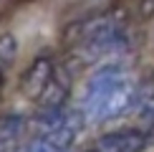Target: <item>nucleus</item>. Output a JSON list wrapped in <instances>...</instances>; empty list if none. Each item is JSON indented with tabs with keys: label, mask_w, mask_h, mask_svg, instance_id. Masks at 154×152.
Wrapping results in <instances>:
<instances>
[{
	"label": "nucleus",
	"mask_w": 154,
	"mask_h": 152,
	"mask_svg": "<svg viewBox=\"0 0 154 152\" xmlns=\"http://www.w3.org/2000/svg\"><path fill=\"white\" fill-rule=\"evenodd\" d=\"M23 152H68V150L38 135V137H35V139H33V142H30V144H28V147H25Z\"/></svg>",
	"instance_id": "nucleus-7"
},
{
	"label": "nucleus",
	"mask_w": 154,
	"mask_h": 152,
	"mask_svg": "<svg viewBox=\"0 0 154 152\" xmlns=\"http://www.w3.org/2000/svg\"><path fill=\"white\" fill-rule=\"evenodd\" d=\"M149 3H154V0H149Z\"/></svg>",
	"instance_id": "nucleus-9"
},
{
	"label": "nucleus",
	"mask_w": 154,
	"mask_h": 152,
	"mask_svg": "<svg viewBox=\"0 0 154 152\" xmlns=\"http://www.w3.org/2000/svg\"><path fill=\"white\" fill-rule=\"evenodd\" d=\"M146 142H149V137L142 129H116L96 139L94 152H142Z\"/></svg>",
	"instance_id": "nucleus-5"
},
{
	"label": "nucleus",
	"mask_w": 154,
	"mask_h": 152,
	"mask_svg": "<svg viewBox=\"0 0 154 152\" xmlns=\"http://www.w3.org/2000/svg\"><path fill=\"white\" fill-rule=\"evenodd\" d=\"M126 46V28L119 15H99L73 28V53L83 61L116 53Z\"/></svg>",
	"instance_id": "nucleus-2"
},
{
	"label": "nucleus",
	"mask_w": 154,
	"mask_h": 152,
	"mask_svg": "<svg viewBox=\"0 0 154 152\" xmlns=\"http://www.w3.org/2000/svg\"><path fill=\"white\" fill-rule=\"evenodd\" d=\"M137 79L121 63H104L88 76L79 112L88 124H106L134 109Z\"/></svg>",
	"instance_id": "nucleus-1"
},
{
	"label": "nucleus",
	"mask_w": 154,
	"mask_h": 152,
	"mask_svg": "<svg viewBox=\"0 0 154 152\" xmlns=\"http://www.w3.org/2000/svg\"><path fill=\"white\" fill-rule=\"evenodd\" d=\"M23 124H25V122H23L20 117H8V119H3V122H0V152L10 150L13 144L20 139Z\"/></svg>",
	"instance_id": "nucleus-6"
},
{
	"label": "nucleus",
	"mask_w": 154,
	"mask_h": 152,
	"mask_svg": "<svg viewBox=\"0 0 154 152\" xmlns=\"http://www.w3.org/2000/svg\"><path fill=\"white\" fill-rule=\"evenodd\" d=\"M76 132H79V119L71 112H66L63 106H48L41 119V137L68 150V144L76 139Z\"/></svg>",
	"instance_id": "nucleus-3"
},
{
	"label": "nucleus",
	"mask_w": 154,
	"mask_h": 152,
	"mask_svg": "<svg viewBox=\"0 0 154 152\" xmlns=\"http://www.w3.org/2000/svg\"><path fill=\"white\" fill-rule=\"evenodd\" d=\"M0 86H3V79H0Z\"/></svg>",
	"instance_id": "nucleus-8"
},
{
	"label": "nucleus",
	"mask_w": 154,
	"mask_h": 152,
	"mask_svg": "<svg viewBox=\"0 0 154 152\" xmlns=\"http://www.w3.org/2000/svg\"><path fill=\"white\" fill-rule=\"evenodd\" d=\"M20 86H23V94H25V97H30V99L53 97V86H58V74H56L53 61L38 59L33 66L25 71Z\"/></svg>",
	"instance_id": "nucleus-4"
}]
</instances>
